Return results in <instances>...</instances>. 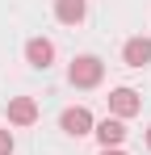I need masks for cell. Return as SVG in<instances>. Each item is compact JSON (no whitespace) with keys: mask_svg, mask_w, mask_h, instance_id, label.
Here are the masks:
<instances>
[{"mask_svg":"<svg viewBox=\"0 0 151 155\" xmlns=\"http://www.w3.org/2000/svg\"><path fill=\"white\" fill-rule=\"evenodd\" d=\"M25 59H29L34 67H50V63H55V46H50L46 38H29V42H25Z\"/></svg>","mask_w":151,"mask_h":155,"instance_id":"6","label":"cell"},{"mask_svg":"<svg viewBox=\"0 0 151 155\" xmlns=\"http://www.w3.org/2000/svg\"><path fill=\"white\" fill-rule=\"evenodd\" d=\"M122 59L130 63V67H147L151 63V38H130L122 46Z\"/></svg>","mask_w":151,"mask_h":155,"instance_id":"5","label":"cell"},{"mask_svg":"<svg viewBox=\"0 0 151 155\" xmlns=\"http://www.w3.org/2000/svg\"><path fill=\"white\" fill-rule=\"evenodd\" d=\"M59 126L67 130L72 138H80V134H92V113H88L84 105H76V109H63V117H59Z\"/></svg>","mask_w":151,"mask_h":155,"instance_id":"2","label":"cell"},{"mask_svg":"<svg viewBox=\"0 0 151 155\" xmlns=\"http://www.w3.org/2000/svg\"><path fill=\"white\" fill-rule=\"evenodd\" d=\"M109 109H113V117H134L143 109V101H139L134 88H113L109 92Z\"/></svg>","mask_w":151,"mask_h":155,"instance_id":"3","label":"cell"},{"mask_svg":"<svg viewBox=\"0 0 151 155\" xmlns=\"http://www.w3.org/2000/svg\"><path fill=\"white\" fill-rule=\"evenodd\" d=\"M0 155H13V134L0 130Z\"/></svg>","mask_w":151,"mask_h":155,"instance_id":"9","label":"cell"},{"mask_svg":"<svg viewBox=\"0 0 151 155\" xmlns=\"http://www.w3.org/2000/svg\"><path fill=\"white\" fill-rule=\"evenodd\" d=\"M101 76H105V63H101L97 54H80L72 67H67V80H72L76 88H97Z\"/></svg>","mask_w":151,"mask_h":155,"instance_id":"1","label":"cell"},{"mask_svg":"<svg viewBox=\"0 0 151 155\" xmlns=\"http://www.w3.org/2000/svg\"><path fill=\"white\" fill-rule=\"evenodd\" d=\"M55 17H59L63 25L84 21V0H55Z\"/></svg>","mask_w":151,"mask_h":155,"instance_id":"8","label":"cell"},{"mask_svg":"<svg viewBox=\"0 0 151 155\" xmlns=\"http://www.w3.org/2000/svg\"><path fill=\"white\" fill-rule=\"evenodd\" d=\"M8 122H13V126H34V122H38L34 97H13V101H8Z\"/></svg>","mask_w":151,"mask_h":155,"instance_id":"4","label":"cell"},{"mask_svg":"<svg viewBox=\"0 0 151 155\" xmlns=\"http://www.w3.org/2000/svg\"><path fill=\"white\" fill-rule=\"evenodd\" d=\"M97 138L105 143V147H118V143L126 138V126H122V117H105V122L97 126Z\"/></svg>","mask_w":151,"mask_h":155,"instance_id":"7","label":"cell"},{"mask_svg":"<svg viewBox=\"0 0 151 155\" xmlns=\"http://www.w3.org/2000/svg\"><path fill=\"white\" fill-rule=\"evenodd\" d=\"M147 147H151V130H147Z\"/></svg>","mask_w":151,"mask_h":155,"instance_id":"11","label":"cell"},{"mask_svg":"<svg viewBox=\"0 0 151 155\" xmlns=\"http://www.w3.org/2000/svg\"><path fill=\"white\" fill-rule=\"evenodd\" d=\"M101 155H122V151H118V147H105V151H101Z\"/></svg>","mask_w":151,"mask_h":155,"instance_id":"10","label":"cell"}]
</instances>
